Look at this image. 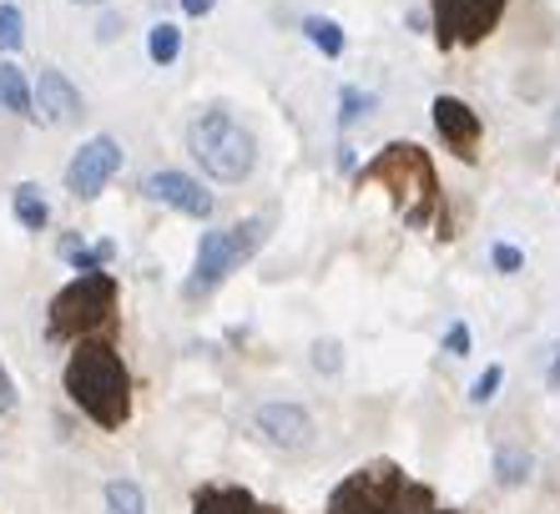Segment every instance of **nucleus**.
<instances>
[{
  "mask_svg": "<svg viewBox=\"0 0 560 514\" xmlns=\"http://www.w3.org/2000/svg\"><path fill=\"white\" fill-rule=\"evenodd\" d=\"M102 504L106 514H147V500H142V484L137 479H112L102 489Z\"/></svg>",
  "mask_w": 560,
  "mask_h": 514,
  "instance_id": "obj_18",
  "label": "nucleus"
},
{
  "mask_svg": "<svg viewBox=\"0 0 560 514\" xmlns=\"http://www.w3.org/2000/svg\"><path fill=\"white\" fill-rule=\"evenodd\" d=\"M303 36H308L328 61H339L343 46H349V40H343V26L339 21H328V15H303Z\"/></svg>",
  "mask_w": 560,
  "mask_h": 514,
  "instance_id": "obj_17",
  "label": "nucleus"
},
{
  "mask_svg": "<svg viewBox=\"0 0 560 514\" xmlns=\"http://www.w3.org/2000/svg\"><path fill=\"white\" fill-rule=\"evenodd\" d=\"M500 15H505V0H455L440 26V46H475L485 40L490 31L500 26Z\"/></svg>",
  "mask_w": 560,
  "mask_h": 514,
  "instance_id": "obj_7",
  "label": "nucleus"
},
{
  "mask_svg": "<svg viewBox=\"0 0 560 514\" xmlns=\"http://www.w3.org/2000/svg\"><path fill=\"white\" fill-rule=\"evenodd\" d=\"M374 112V91H359V86H343L339 91V127H353Z\"/></svg>",
  "mask_w": 560,
  "mask_h": 514,
  "instance_id": "obj_20",
  "label": "nucleus"
},
{
  "mask_svg": "<svg viewBox=\"0 0 560 514\" xmlns=\"http://www.w3.org/2000/svg\"><path fill=\"white\" fill-rule=\"evenodd\" d=\"M434 5V21H444V15H450V5H455V0H430Z\"/></svg>",
  "mask_w": 560,
  "mask_h": 514,
  "instance_id": "obj_30",
  "label": "nucleus"
},
{
  "mask_svg": "<svg viewBox=\"0 0 560 514\" xmlns=\"http://www.w3.org/2000/svg\"><path fill=\"white\" fill-rule=\"evenodd\" d=\"M112 313H117V278L106 268L77 272V278L51 297L46 328H51L56 343H81V338L106 334V328H112Z\"/></svg>",
  "mask_w": 560,
  "mask_h": 514,
  "instance_id": "obj_4",
  "label": "nucleus"
},
{
  "mask_svg": "<svg viewBox=\"0 0 560 514\" xmlns=\"http://www.w3.org/2000/svg\"><path fill=\"white\" fill-rule=\"evenodd\" d=\"M490 262H495L500 272H521L525 268V253H521V247H510V243H495V247H490Z\"/></svg>",
  "mask_w": 560,
  "mask_h": 514,
  "instance_id": "obj_25",
  "label": "nucleus"
},
{
  "mask_svg": "<svg viewBox=\"0 0 560 514\" xmlns=\"http://www.w3.org/2000/svg\"><path fill=\"white\" fill-rule=\"evenodd\" d=\"M495 479L500 484H525V479H530V454L525 449H500L495 454Z\"/></svg>",
  "mask_w": 560,
  "mask_h": 514,
  "instance_id": "obj_21",
  "label": "nucleus"
},
{
  "mask_svg": "<svg viewBox=\"0 0 560 514\" xmlns=\"http://www.w3.org/2000/svg\"><path fill=\"white\" fill-rule=\"evenodd\" d=\"M81 5H96V0H81Z\"/></svg>",
  "mask_w": 560,
  "mask_h": 514,
  "instance_id": "obj_31",
  "label": "nucleus"
},
{
  "mask_svg": "<svg viewBox=\"0 0 560 514\" xmlns=\"http://www.w3.org/2000/svg\"><path fill=\"white\" fill-rule=\"evenodd\" d=\"M500 384H505V369H500V363H490V369L475 378V388H469V404H490Z\"/></svg>",
  "mask_w": 560,
  "mask_h": 514,
  "instance_id": "obj_22",
  "label": "nucleus"
},
{
  "mask_svg": "<svg viewBox=\"0 0 560 514\" xmlns=\"http://www.w3.org/2000/svg\"><path fill=\"white\" fill-rule=\"evenodd\" d=\"M187 152H192L197 167L208 172L212 182H222V187L248 182L253 167H258V137H253V127H243L228 106H212V112H202L192 127H187Z\"/></svg>",
  "mask_w": 560,
  "mask_h": 514,
  "instance_id": "obj_2",
  "label": "nucleus"
},
{
  "mask_svg": "<svg viewBox=\"0 0 560 514\" xmlns=\"http://www.w3.org/2000/svg\"><path fill=\"white\" fill-rule=\"evenodd\" d=\"M212 5H218V0H183V11L192 15V21H202V15H212Z\"/></svg>",
  "mask_w": 560,
  "mask_h": 514,
  "instance_id": "obj_27",
  "label": "nucleus"
},
{
  "mask_svg": "<svg viewBox=\"0 0 560 514\" xmlns=\"http://www.w3.org/2000/svg\"><path fill=\"white\" fill-rule=\"evenodd\" d=\"M192 514H262V510H258V500H253L248 489L208 484V489H197Z\"/></svg>",
  "mask_w": 560,
  "mask_h": 514,
  "instance_id": "obj_13",
  "label": "nucleus"
},
{
  "mask_svg": "<svg viewBox=\"0 0 560 514\" xmlns=\"http://www.w3.org/2000/svg\"><path fill=\"white\" fill-rule=\"evenodd\" d=\"M434 131L444 137V147L455 156H465V162H475L480 156V116H475V106L459 102V96H434Z\"/></svg>",
  "mask_w": 560,
  "mask_h": 514,
  "instance_id": "obj_9",
  "label": "nucleus"
},
{
  "mask_svg": "<svg viewBox=\"0 0 560 514\" xmlns=\"http://www.w3.org/2000/svg\"><path fill=\"white\" fill-rule=\"evenodd\" d=\"M147 56H152V66H177V56H183V26L156 21V26L147 31Z\"/></svg>",
  "mask_w": 560,
  "mask_h": 514,
  "instance_id": "obj_16",
  "label": "nucleus"
},
{
  "mask_svg": "<svg viewBox=\"0 0 560 514\" xmlns=\"http://www.w3.org/2000/svg\"><path fill=\"white\" fill-rule=\"evenodd\" d=\"M66 394L92 424L121 429L131 419V373L121 363V353L102 338H81L66 359Z\"/></svg>",
  "mask_w": 560,
  "mask_h": 514,
  "instance_id": "obj_1",
  "label": "nucleus"
},
{
  "mask_svg": "<svg viewBox=\"0 0 560 514\" xmlns=\"http://www.w3.org/2000/svg\"><path fill=\"white\" fill-rule=\"evenodd\" d=\"M142 192L152 202L172 207V212H183V218H197V222L212 218V192H202V182L187 177V172H152L142 182Z\"/></svg>",
  "mask_w": 560,
  "mask_h": 514,
  "instance_id": "obj_10",
  "label": "nucleus"
},
{
  "mask_svg": "<svg viewBox=\"0 0 560 514\" xmlns=\"http://www.w3.org/2000/svg\"><path fill=\"white\" fill-rule=\"evenodd\" d=\"M262 243H268V218H243V222H233V227L202 232L197 257H192V278H187L183 293L187 297H212Z\"/></svg>",
  "mask_w": 560,
  "mask_h": 514,
  "instance_id": "obj_5",
  "label": "nucleus"
},
{
  "mask_svg": "<svg viewBox=\"0 0 560 514\" xmlns=\"http://www.w3.org/2000/svg\"><path fill=\"white\" fill-rule=\"evenodd\" d=\"M26 46V15L15 0H0V56H15Z\"/></svg>",
  "mask_w": 560,
  "mask_h": 514,
  "instance_id": "obj_19",
  "label": "nucleus"
},
{
  "mask_svg": "<svg viewBox=\"0 0 560 514\" xmlns=\"http://www.w3.org/2000/svg\"><path fill=\"white\" fill-rule=\"evenodd\" d=\"M313 369H318V373H339L343 369V348L334 343V338H318V343H313Z\"/></svg>",
  "mask_w": 560,
  "mask_h": 514,
  "instance_id": "obj_23",
  "label": "nucleus"
},
{
  "mask_svg": "<svg viewBox=\"0 0 560 514\" xmlns=\"http://www.w3.org/2000/svg\"><path fill=\"white\" fill-rule=\"evenodd\" d=\"M0 106H5L11 116H21V121H31V116H36L31 81H26V71H21L11 56H0Z\"/></svg>",
  "mask_w": 560,
  "mask_h": 514,
  "instance_id": "obj_12",
  "label": "nucleus"
},
{
  "mask_svg": "<svg viewBox=\"0 0 560 514\" xmlns=\"http://www.w3.org/2000/svg\"><path fill=\"white\" fill-rule=\"evenodd\" d=\"M31 96H36V116L46 127H77L81 116H86L81 112V91L56 66H40V77L31 81Z\"/></svg>",
  "mask_w": 560,
  "mask_h": 514,
  "instance_id": "obj_8",
  "label": "nucleus"
},
{
  "mask_svg": "<svg viewBox=\"0 0 560 514\" xmlns=\"http://www.w3.org/2000/svg\"><path fill=\"white\" fill-rule=\"evenodd\" d=\"M56 253H61V262L71 272H96V268H106V262L117 257V247H112V243H86L81 232H66Z\"/></svg>",
  "mask_w": 560,
  "mask_h": 514,
  "instance_id": "obj_14",
  "label": "nucleus"
},
{
  "mask_svg": "<svg viewBox=\"0 0 560 514\" xmlns=\"http://www.w3.org/2000/svg\"><path fill=\"white\" fill-rule=\"evenodd\" d=\"M11 404H15V394H11V378H5V369H0V413L11 409Z\"/></svg>",
  "mask_w": 560,
  "mask_h": 514,
  "instance_id": "obj_29",
  "label": "nucleus"
},
{
  "mask_svg": "<svg viewBox=\"0 0 560 514\" xmlns=\"http://www.w3.org/2000/svg\"><path fill=\"white\" fill-rule=\"evenodd\" d=\"M469 343H475V338H469L465 323H450V328H444V353H450V359H465Z\"/></svg>",
  "mask_w": 560,
  "mask_h": 514,
  "instance_id": "obj_24",
  "label": "nucleus"
},
{
  "mask_svg": "<svg viewBox=\"0 0 560 514\" xmlns=\"http://www.w3.org/2000/svg\"><path fill=\"white\" fill-rule=\"evenodd\" d=\"M117 36H121V15H117V11H106V15H102V26H96V40L106 46V40H117Z\"/></svg>",
  "mask_w": 560,
  "mask_h": 514,
  "instance_id": "obj_26",
  "label": "nucleus"
},
{
  "mask_svg": "<svg viewBox=\"0 0 560 514\" xmlns=\"http://www.w3.org/2000/svg\"><path fill=\"white\" fill-rule=\"evenodd\" d=\"M359 182H378L384 192L394 197V207L405 212L409 227H424L434 218V202H440V182H434L430 156L419 152L415 142H394L359 172Z\"/></svg>",
  "mask_w": 560,
  "mask_h": 514,
  "instance_id": "obj_3",
  "label": "nucleus"
},
{
  "mask_svg": "<svg viewBox=\"0 0 560 514\" xmlns=\"http://www.w3.org/2000/svg\"><path fill=\"white\" fill-rule=\"evenodd\" d=\"M11 207H15V222L26 232H40L46 222H51V207H46V197H40V187L36 182H21L11 192Z\"/></svg>",
  "mask_w": 560,
  "mask_h": 514,
  "instance_id": "obj_15",
  "label": "nucleus"
},
{
  "mask_svg": "<svg viewBox=\"0 0 560 514\" xmlns=\"http://www.w3.org/2000/svg\"><path fill=\"white\" fill-rule=\"evenodd\" d=\"M121 162H127V152H121L117 137H86V142L71 152V162H66V192L77 197V202H96V197L112 187V177L121 172Z\"/></svg>",
  "mask_w": 560,
  "mask_h": 514,
  "instance_id": "obj_6",
  "label": "nucleus"
},
{
  "mask_svg": "<svg viewBox=\"0 0 560 514\" xmlns=\"http://www.w3.org/2000/svg\"><path fill=\"white\" fill-rule=\"evenodd\" d=\"M253 424H258V434L268 439V444H278V449H303L313 439V413L303 409V404H262V409L253 413Z\"/></svg>",
  "mask_w": 560,
  "mask_h": 514,
  "instance_id": "obj_11",
  "label": "nucleus"
},
{
  "mask_svg": "<svg viewBox=\"0 0 560 514\" xmlns=\"http://www.w3.org/2000/svg\"><path fill=\"white\" fill-rule=\"evenodd\" d=\"M546 384H550V388H560V343L550 348V373H546Z\"/></svg>",
  "mask_w": 560,
  "mask_h": 514,
  "instance_id": "obj_28",
  "label": "nucleus"
}]
</instances>
